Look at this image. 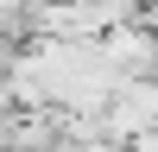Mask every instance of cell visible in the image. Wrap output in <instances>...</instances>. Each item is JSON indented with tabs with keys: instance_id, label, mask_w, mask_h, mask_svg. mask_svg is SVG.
Listing matches in <instances>:
<instances>
[{
	"instance_id": "1",
	"label": "cell",
	"mask_w": 158,
	"mask_h": 152,
	"mask_svg": "<svg viewBox=\"0 0 158 152\" xmlns=\"http://www.w3.org/2000/svg\"><path fill=\"white\" fill-rule=\"evenodd\" d=\"M158 127V76H133V82H120V95L108 101V114H101V133L114 139V146H133L139 133H152Z\"/></svg>"
}]
</instances>
